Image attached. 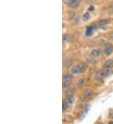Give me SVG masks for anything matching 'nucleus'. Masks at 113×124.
<instances>
[{
  "label": "nucleus",
  "mask_w": 113,
  "mask_h": 124,
  "mask_svg": "<svg viewBox=\"0 0 113 124\" xmlns=\"http://www.w3.org/2000/svg\"><path fill=\"white\" fill-rule=\"evenodd\" d=\"M111 70L109 68H104L103 70H100L99 71H98L95 77L96 79L97 80H102L103 78H105V77H107L110 74Z\"/></svg>",
  "instance_id": "nucleus-1"
},
{
  "label": "nucleus",
  "mask_w": 113,
  "mask_h": 124,
  "mask_svg": "<svg viewBox=\"0 0 113 124\" xmlns=\"http://www.w3.org/2000/svg\"><path fill=\"white\" fill-rule=\"evenodd\" d=\"M72 75L70 74H66L63 75V79H62V85L63 88H67L69 87L72 83Z\"/></svg>",
  "instance_id": "nucleus-2"
},
{
  "label": "nucleus",
  "mask_w": 113,
  "mask_h": 124,
  "mask_svg": "<svg viewBox=\"0 0 113 124\" xmlns=\"http://www.w3.org/2000/svg\"><path fill=\"white\" fill-rule=\"evenodd\" d=\"M81 0H68L67 5L71 8H77L80 6Z\"/></svg>",
  "instance_id": "nucleus-3"
},
{
  "label": "nucleus",
  "mask_w": 113,
  "mask_h": 124,
  "mask_svg": "<svg viewBox=\"0 0 113 124\" xmlns=\"http://www.w3.org/2000/svg\"><path fill=\"white\" fill-rule=\"evenodd\" d=\"M104 52L106 55H110L113 52V45L111 43H107L105 45V48H104Z\"/></svg>",
  "instance_id": "nucleus-4"
},
{
  "label": "nucleus",
  "mask_w": 113,
  "mask_h": 124,
  "mask_svg": "<svg viewBox=\"0 0 113 124\" xmlns=\"http://www.w3.org/2000/svg\"><path fill=\"white\" fill-rule=\"evenodd\" d=\"M101 53H102V51H101V49L97 48V49H94V50H92V52H91V53H90V55H91L92 57L96 58L101 56Z\"/></svg>",
  "instance_id": "nucleus-5"
},
{
  "label": "nucleus",
  "mask_w": 113,
  "mask_h": 124,
  "mask_svg": "<svg viewBox=\"0 0 113 124\" xmlns=\"http://www.w3.org/2000/svg\"><path fill=\"white\" fill-rule=\"evenodd\" d=\"M93 95H94V92L92 90H90V89L86 90L84 94V96L86 98H87V99H90V98H92Z\"/></svg>",
  "instance_id": "nucleus-6"
},
{
  "label": "nucleus",
  "mask_w": 113,
  "mask_h": 124,
  "mask_svg": "<svg viewBox=\"0 0 113 124\" xmlns=\"http://www.w3.org/2000/svg\"><path fill=\"white\" fill-rule=\"evenodd\" d=\"M104 67L105 68H111L113 67V60H109L106 61L104 64Z\"/></svg>",
  "instance_id": "nucleus-7"
},
{
  "label": "nucleus",
  "mask_w": 113,
  "mask_h": 124,
  "mask_svg": "<svg viewBox=\"0 0 113 124\" xmlns=\"http://www.w3.org/2000/svg\"><path fill=\"white\" fill-rule=\"evenodd\" d=\"M75 90L74 88H69V89H68L66 90V92H65V95L67 97H72L73 95L75 93Z\"/></svg>",
  "instance_id": "nucleus-8"
},
{
  "label": "nucleus",
  "mask_w": 113,
  "mask_h": 124,
  "mask_svg": "<svg viewBox=\"0 0 113 124\" xmlns=\"http://www.w3.org/2000/svg\"><path fill=\"white\" fill-rule=\"evenodd\" d=\"M94 31V27L93 26H89L86 30V35L87 36H90L93 33Z\"/></svg>",
  "instance_id": "nucleus-9"
},
{
  "label": "nucleus",
  "mask_w": 113,
  "mask_h": 124,
  "mask_svg": "<svg viewBox=\"0 0 113 124\" xmlns=\"http://www.w3.org/2000/svg\"><path fill=\"white\" fill-rule=\"evenodd\" d=\"M78 66H79V69H80V73H84L87 69V66L84 63L80 64V65H78Z\"/></svg>",
  "instance_id": "nucleus-10"
},
{
  "label": "nucleus",
  "mask_w": 113,
  "mask_h": 124,
  "mask_svg": "<svg viewBox=\"0 0 113 124\" xmlns=\"http://www.w3.org/2000/svg\"><path fill=\"white\" fill-rule=\"evenodd\" d=\"M86 80L85 78H81L80 79V80H78V82H77V86L78 87H82V86H84V85L85 83H86Z\"/></svg>",
  "instance_id": "nucleus-11"
},
{
  "label": "nucleus",
  "mask_w": 113,
  "mask_h": 124,
  "mask_svg": "<svg viewBox=\"0 0 113 124\" xmlns=\"http://www.w3.org/2000/svg\"><path fill=\"white\" fill-rule=\"evenodd\" d=\"M72 73L73 74H78L80 73V69H79V66L77 65V66H74L72 68Z\"/></svg>",
  "instance_id": "nucleus-12"
},
{
  "label": "nucleus",
  "mask_w": 113,
  "mask_h": 124,
  "mask_svg": "<svg viewBox=\"0 0 113 124\" xmlns=\"http://www.w3.org/2000/svg\"><path fill=\"white\" fill-rule=\"evenodd\" d=\"M69 106H70L74 103V98L73 97H68L67 99L66 100Z\"/></svg>",
  "instance_id": "nucleus-13"
},
{
  "label": "nucleus",
  "mask_w": 113,
  "mask_h": 124,
  "mask_svg": "<svg viewBox=\"0 0 113 124\" xmlns=\"http://www.w3.org/2000/svg\"><path fill=\"white\" fill-rule=\"evenodd\" d=\"M72 36L69 34H65L63 36V41H70L72 39Z\"/></svg>",
  "instance_id": "nucleus-14"
},
{
  "label": "nucleus",
  "mask_w": 113,
  "mask_h": 124,
  "mask_svg": "<svg viewBox=\"0 0 113 124\" xmlns=\"http://www.w3.org/2000/svg\"><path fill=\"white\" fill-rule=\"evenodd\" d=\"M82 18L84 21H87L89 18H90V14H89V13H86L84 15V16H83Z\"/></svg>",
  "instance_id": "nucleus-15"
},
{
  "label": "nucleus",
  "mask_w": 113,
  "mask_h": 124,
  "mask_svg": "<svg viewBox=\"0 0 113 124\" xmlns=\"http://www.w3.org/2000/svg\"><path fill=\"white\" fill-rule=\"evenodd\" d=\"M110 21L109 20H103V21H101L99 22V24L100 25H105V24H107L109 23Z\"/></svg>",
  "instance_id": "nucleus-16"
},
{
  "label": "nucleus",
  "mask_w": 113,
  "mask_h": 124,
  "mask_svg": "<svg viewBox=\"0 0 113 124\" xmlns=\"http://www.w3.org/2000/svg\"><path fill=\"white\" fill-rule=\"evenodd\" d=\"M87 111H88V110H87V108H86L85 110H84L82 112H80V115H79V117H80V118H82L83 116H84L85 115H86V114H87Z\"/></svg>",
  "instance_id": "nucleus-17"
},
{
  "label": "nucleus",
  "mask_w": 113,
  "mask_h": 124,
  "mask_svg": "<svg viewBox=\"0 0 113 124\" xmlns=\"http://www.w3.org/2000/svg\"><path fill=\"white\" fill-rule=\"evenodd\" d=\"M68 106H69V105H68L67 101L66 100H64L63 101V111H65V110H67V108H68Z\"/></svg>",
  "instance_id": "nucleus-18"
},
{
  "label": "nucleus",
  "mask_w": 113,
  "mask_h": 124,
  "mask_svg": "<svg viewBox=\"0 0 113 124\" xmlns=\"http://www.w3.org/2000/svg\"><path fill=\"white\" fill-rule=\"evenodd\" d=\"M108 116L109 118H113V109H111L109 110Z\"/></svg>",
  "instance_id": "nucleus-19"
},
{
  "label": "nucleus",
  "mask_w": 113,
  "mask_h": 124,
  "mask_svg": "<svg viewBox=\"0 0 113 124\" xmlns=\"http://www.w3.org/2000/svg\"><path fill=\"white\" fill-rule=\"evenodd\" d=\"M94 9V7L93 6H90V8H89V11H93Z\"/></svg>",
  "instance_id": "nucleus-20"
},
{
  "label": "nucleus",
  "mask_w": 113,
  "mask_h": 124,
  "mask_svg": "<svg viewBox=\"0 0 113 124\" xmlns=\"http://www.w3.org/2000/svg\"><path fill=\"white\" fill-rule=\"evenodd\" d=\"M109 38H110V39H113V33H111L110 35H109Z\"/></svg>",
  "instance_id": "nucleus-21"
},
{
  "label": "nucleus",
  "mask_w": 113,
  "mask_h": 124,
  "mask_svg": "<svg viewBox=\"0 0 113 124\" xmlns=\"http://www.w3.org/2000/svg\"><path fill=\"white\" fill-rule=\"evenodd\" d=\"M113 124V121L109 122V124Z\"/></svg>",
  "instance_id": "nucleus-22"
},
{
  "label": "nucleus",
  "mask_w": 113,
  "mask_h": 124,
  "mask_svg": "<svg viewBox=\"0 0 113 124\" xmlns=\"http://www.w3.org/2000/svg\"><path fill=\"white\" fill-rule=\"evenodd\" d=\"M97 124H103V123H98Z\"/></svg>",
  "instance_id": "nucleus-23"
}]
</instances>
